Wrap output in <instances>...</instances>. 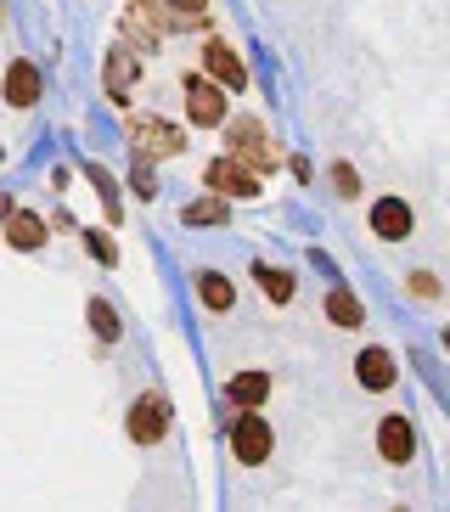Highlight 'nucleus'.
<instances>
[{"mask_svg": "<svg viewBox=\"0 0 450 512\" xmlns=\"http://www.w3.org/2000/svg\"><path fill=\"white\" fill-rule=\"evenodd\" d=\"M225 158L248 164L254 175H270V169L282 164V147L265 136V124L259 119H225Z\"/></svg>", "mask_w": 450, "mask_h": 512, "instance_id": "obj_1", "label": "nucleus"}, {"mask_svg": "<svg viewBox=\"0 0 450 512\" xmlns=\"http://www.w3.org/2000/svg\"><path fill=\"white\" fill-rule=\"evenodd\" d=\"M124 136H130V152L141 164H158V158H180V152H186L180 124L158 119V113H135V119L124 124Z\"/></svg>", "mask_w": 450, "mask_h": 512, "instance_id": "obj_2", "label": "nucleus"}, {"mask_svg": "<svg viewBox=\"0 0 450 512\" xmlns=\"http://www.w3.org/2000/svg\"><path fill=\"white\" fill-rule=\"evenodd\" d=\"M231 451H237L242 467H259L270 451H276V434L259 411H231Z\"/></svg>", "mask_w": 450, "mask_h": 512, "instance_id": "obj_3", "label": "nucleus"}, {"mask_svg": "<svg viewBox=\"0 0 450 512\" xmlns=\"http://www.w3.org/2000/svg\"><path fill=\"white\" fill-rule=\"evenodd\" d=\"M203 186H209L214 197H225V203H231V197H259V175L248 164H237V158H225V152L203 169Z\"/></svg>", "mask_w": 450, "mask_h": 512, "instance_id": "obj_4", "label": "nucleus"}, {"mask_svg": "<svg viewBox=\"0 0 450 512\" xmlns=\"http://www.w3.org/2000/svg\"><path fill=\"white\" fill-rule=\"evenodd\" d=\"M124 428H130L135 445H158V439L169 434V400H164L158 389L141 394V400L130 406V417H124Z\"/></svg>", "mask_w": 450, "mask_h": 512, "instance_id": "obj_5", "label": "nucleus"}, {"mask_svg": "<svg viewBox=\"0 0 450 512\" xmlns=\"http://www.w3.org/2000/svg\"><path fill=\"white\" fill-rule=\"evenodd\" d=\"M186 119L203 124V130H220V124H225V91L214 85L209 74L186 79Z\"/></svg>", "mask_w": 450, "mask_h": 512, "instance_id": "obj_6", "label": "nucleus"}, {"mask_svg": "<svg viewBox=\"0 0 450 512\" xmlns=\"http://www.w3.org/2000/svg\"><path fill=\"white\" fill-rule=\"evenodd\" d=\"M135 79H141V57H135L130 46H113L107 51V62H102V91H107V102H130V91H135Z\"/></svg>", "mask_w": 450, "mask_h": 512, "instance_id": "obj_7", "label": "nucleus"}, {"mask_svg": "<svg viewBox=\"0 0 450 512\" xmlns=\"http://www.w3.org/2000/svg\"><path fill=\"white\" fill-rule=\"evenodd\" d=\"M203 68H209V79L220 85L225 96L248 91V68H242V57L225 46V40H209V46H203Z\"/></svg>", "mask_w": 450, "mask_h": 512, "instance_id": "obj_8", "label": "nucleus"}, {"mask_svg": "<svg viewBox=\"0 0 450 512\" xmlns=\"http://www.w3.org/2000/svg\"><path fill=\"white\" fill-rule=\"evenodd\" d=\"M372 231L383 242H405L411 231H417V214H411L405 197H377V203H372Z\"/></svg>", "mask_w": 450, "mask_h": 512, "instance_id": "obj_9", "label": "nucleus"}, {"mask_svg": "<svg viewBox=\"0 0 450 512\" xmlns=\"http://www.w3.org/2000/svg\"><path fill=\"white\" fill-rule=\"evenodd\" d=\"M377 451H383V462L405 467L411 456H417V428H411L405 417H383L377 422Z\"/></svg>", "mask_w": 450, "mask_h": 512, "instance_id": "obj_10", "label": "nucleus"}, {"mask_svg": "<svg viewBox=\"0 0 450 512\" xmlns=\"http://www.w3.org/2000/svg\"><path fill=\"white\" fill-rule=\"evenodd\" d=\"M394 377H400V366H394L389 349H360L355 355V383L360 389L383 394V389H394Z\"/></svg>", "mask_w": 450, "mask_h": 512, "instance_id": "obj_11", "label": "nucleus"}, {"mask_svg": "<svg viewBox=\"0 0 450 512\" xmlns=\"http://www.w3.org/2000/svg\"><path fill=\"white\" fill-rule=\"evenodd\" d=\"M270 400V372H237L225 383V406L231 411H254Z\"/></svg>", "mask_w": 450, "mask_h": 512, "instance_id": "obj_12", "label": "nucleus"}, {"mask_svg": "<svg viewBox=\"0 0 450 512\" xmlns=\"http://www.w3.org/2000/svg\"><path fill=\"white\" fill-rule=\"evenodd\" d=\"M45 237H51V226H45L40 214H29V209H12V214H6V242H12V248L34 254V248H45Z\"/></svg>", "mask_w": 450, "mask_h": 512, "instance_id": "obj_13", "label": "nucleus"}, {"mask_svg": "<svg viewBox=\"0 0 450 512\" xmlns=\"http://www.w3.org/2000/svg\"><path fill=\"white\" fill-rule=\"evenodd\" d=\"M6 102L12 107L40 102V68H34V62H12V68H6Z\"/></svg>", "mask_w": 450, "mask_h": 512, "instance_id": "obj_14", "label": "nucleus"}, {"mask_svg": "<svg viewBox=\"0 0 450 512\" xmlns=\"http://www.w3.org/2000/svg\"><path fill=\"white\" fill-rule=\"evenodd\" d=\"M180 226H231V203L225 197H197V203H186L180 209Z\"/></svg>", "mask_w": 450, "mask_h": 512, "instance_id": "obj_15", "label": "nucleus"}, {"mask_svg": "<svg viewBox=\"0 0 450 512\" xmlns=\"http://www.w3.org/2000/svg\"><path fill=\"white\" fill-rule=\"evenodd\" d=\"M197 299L209 304L214 316H225V310H231V304H237V287L225 282L220 271H203V276H197Z\"/></svg>", "mask_w": 450, "mask_h": 512, "instance_id": "obj_16", "label": "nucleus"}, {"mask_svg": "<svg viewBox=\"0 0 450 512\" xmlns=\"http://www.w3.org/2000/svg\"><path fill=\"white\" fill-rule=\"evenodd\" d=\"M327 316H332V327H360V321H366V304H360L349 287H332L327 293Z\"/></svg>", "mask_w": 450, "mask_h": 512, "instance_id": "obj_17", "label": "nucleus"}, {"mask_svg": "<svg viewBox=\"0 0 450 512\" xmlns=\"http://www.w3.org/2000/svg\"><path fill=\"white\" fill-rule=\"evenodd\" d=\"M254 282H259V293H265V299H276V304L293 299V276H287L282 265H270V259H259V265H254Z\"/></svg>", "mask_w": 450, "mask_h": 512, "instance_id": "obj_18", "label": "nucleus"}, {"mask_svg": "<svg viewBox=\"0 0 450 512\" xmlns=\"http://www.w3.org/2000/svg\"><path fill=\"white\" fill-rule=\"evenodd\" d=\"M90 186H96V197H102L107 226H119V220H124V209H119V186H113V175H107L102 164H90Z\"/></svg>", "mask_w": 450, "mask_h": 512, "instance_id": "obj_19", "label": "nucleus"}, {"mask_svg": "<svg viewBox=\"0 0 450 512\" xmlns=\"http://www.w3.org/2000/svg\"><path fill=\"white\" fill-rule=\"evenodd\" d=\"M85 316H90V327H96V338H102V344H113V338H119V310H113L107 299H90Z\"/></svg>", "mask_w": 450, "mask_h": 512, "instance_id": "obj_20", "label": "nucleus"}, {"mask_svg": "<svg viewBox=\"0 0 450 512\" xmlns=\"http://www.w3.org/2000/svg\"><path fill=\"white\" fill-rule=\"evenodd\" d=\"M85 248L102 259V265H119V248H113V237H107V231H85Z\"/></svg>", "mask_w": 450, "mask_h": 512, "instance_id": "obj_21", "label": "nucleus"}, {"mask_svg": "<svg viewBox=\"0 0 450 512\" xmlns=\"http://www.w3.org/2000/svg\"><path fill=\"white\" fill-rule=\"evenodd\" d=\"M332 186H338V197H360V175H355V164H332Z\"/></svg>", "mask_w": 450, "mask_h": 512, "instance_id": "obj_22", "label": "nucleus"}, {"mask_svg": "<svg viewBox=\"0 0 450 512\" xmlns=\"http://www.w3.org/2000/svg\"><path fill=\"white\" fill-rule=\"evenodd\" d=\"M405 287H411V299H428V304L439 299V276H428V271H411V282H405Z\"/></svg>", "mask_w": 450, "mask_h": 512, "instance_id": "obj_23", "label": "nucleus"}, {"mask_svg": "<svg viewBox=\"0 0 450 512\" xmlns=\"http://www.w3.org/2000/svg\"><path fill=\"white\" fill-rule=\"evenodd\" d=\"M130 186H135V197H158V181H152V164H141V158H135Z\"/></svg>", "mask_w": 450, "mask_h": 512, "instance_id": "obj_24", "label": "nucleus"}, {"mask_svg": "<svg viewBox=\"0 0 450 512\" xmlns=\"http://www.w3.org/2000/svg\"><path fill=\"white\" fill-rule=\"evenodd\" d=\"M12 209H17V203H12L6 192H0V226H6V214H12Z\"/></svg>", "mask_w": 450, "mask_h": 512, "instance_id": "obj_25", "label": "nucleus"}, {"mask_svg": "<svg viewBox=\"0 0 450 512\" xmlns=\"http://www.w3.org/2000/svg\"><path fill=\"white\" fill-rule=\"evenodd\" d=\"M0 23H6V6H0Z\"/></svg>", "mask_w": 450, "mask_h": 512, "instance_id": "obj_26", "label": "nucleus"}]
</instances>
